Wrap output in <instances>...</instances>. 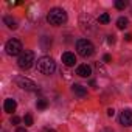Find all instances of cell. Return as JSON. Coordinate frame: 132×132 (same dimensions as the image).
<instances>
[{
    "instance_id": "52a82bcc",
    "label": "cell",
    "mask_w": 132,
    "mask_h": 132,
    "mask_svg": "<svg viewBox=\"0 0 132 132\" xmlns=\"http://www.w3.org/2000/svg\"><path fill=\"white\" fill-rule=\"evenodd\" d=\"M120 123L123 126H132V110L126 109L120 113Z\"/></svg>"
},
{
    "instance_id": "d6986e66",
    "label": "cell",
    "mask_w": 132,
    "mask_h": 132,
    "mask_svg": "<svg viewBox=\"0 0 132 132\" xmlns=\"http://www.w3.org/2000/svg\"><path fill=\"white\" fill-rule=\"evenodd\" d=\"M113 113H115L113 109H107V115H109V117H113Z\"/></svg>"
},
{
    "instance_id": "6da1fadb",
    "label": "cell",
    "mask_w": 132,
    "mask_h": 132,
    "mask_svg": "<svg viewBox=\"0 0 132 132\" xmlns=\"http://www.w3.org/2000/svg\"><path fill=\"white\" fill-rule=\"evenodd\" d=\"M36 69H37V72H40L44 75H51L56 70V62L50 56H42L36 62Z\"/></svg>"
},
{
    "instance_id": "4fadbf2b",
    "label": "cell",
    "mask_w": 132,
    "mask_h": 132,
    "mask_svg": "<svg viewBox=\"0 0 132 132\" xmlns=\"http://www.w3.org/2000/svg\"><path fill=\"white\" fill-rule=\"evenodd\" d=\"M127 23H129V20H127L126 17H120V19L117 20V27H118L120 30H124V28L127 27Z\"/></svg>"
},
{
    "instance_id": "3957f363",
    "label": "cell",
    "mask_w": 132,
    "mask_h": 132,
    "mask_svg": "<svg viewBox=\"0 0 132 132\" xmlns=\"http://www.w3.org/2000/svg\"><path fill=\"white\" fill-rule=\"evenodd\" d=\"M76 50H78V54L82 56V57H89L93 54L95 48H93V44L87 39H79L76 42Z\"/></svg>"
},
{
    "instance_id": "7c38bea8",
    "label": "cell",
    "mask_w": 132,
    "mask_h": 132,
    "mask_svg": "<svg viewBox=\"0 0 132 132\" xmlns=\"http://www.w3.org/2000/svg\"><path fill=\"white\" fill-rule=\"evenodd\" d=\"M3 22L6 23V27H8L10 30H16V28H17V20H16V19H13L11 16H5Z\"/></svg>"
},
{
    "instance_id": "8fae6325",
    "label": "cell",
    "mask_w": 132,
    "mask_h": 132,
    "mask_svg": "<svg viewBox=\"0 0 132 132\" xmlns=\"http://www.w3.org/2000/svg\"><path fill=\"white\" fill-rule=\"evenodd\" d=\"M16 107H17V104H16V101H14L13 98H8V100H5V104H3V109H5V112H8V113H13V112L16 110Z\"/></svg>"
},
{
    "instance_id": "cb8c5ba5",
    "label": "cell",
    "mask_w": 132,
    "mask_h": 132,
    "mask_svg": "<svg viewBox=\"0 0 132 132\" xmlns=\"http://www.w3.org/2000/svg\"><path fill=\"white\" fill-rule=\"evenodd\" d=\"M126 40H132V34H126Z\"/></svg>"
},
{
    "instance_id": "7402d4cb",
    "label": "cell",
    "mask_w": 132,
    "mask_h": 132,
    "mask_svg": "<svg viewBox=\"0 0 132 132\" xmlns=\"http://www.w3.org/2000/svg\"><path fill=\"white\" fill-rule=\"evenodd\" d=\"M44 132H56V130L51 129V127H44Z\"/></svg>"
},
{
    "instance_id": "5bb4252c",
    "label": "cell",
    "mask_w": 132,
    "mask_h": 132,
    "mask_svg": "<svg viewBox=\"0 0 132 132\" xmlns=\"http://www.w3.org/2000/svg\"><path fill=\"white\" fill-rule=\"evenodd\" d=\"M127 6V2H126V0H117V2H115V8L117 10H124Z\"/></svg>"
},
{
    "instance_id": "8992f818",
    "label": "cell",
    "mask_w": 132,
    "mask_h": 132,
    "mask_svg": "<svg viewBox=\"0 0 132 132\" xmlns=\"http://www.w3.org/2000/svg\"><path fill=\"white\" fill-rule=\"evenodd\" d=\"M16 84H17L20 89L28 90V92H36V90L39 89L34 81H31V79H28V78H25V76H17V78H16Z\"/></svg>"
},
{
    "instance_id": "30bf717a",
    "label": "cell",
    "mask_w": 132,
    "mask_h": 132,
    "mask_svg": "<svg viewBox=\"0 0 132 132\" xmlns=\"http://www.w3.org/2000/svg\"><path fill=\"white\" fill-rule=\"evenodd\" d=\"M72 90H73V93H75L76 96H79V98H84V96L87 95L86 87H84V86H81V84H73Z\"/></svg>"
},
{
    "instance_id": "2e32d148",
    "label": "cell",
    "mask_w": 132,
    "mask_h": 132,
    "mask_svg": "<svg viewBox=\"0 0 132 132\" xmlns=\"http://www.w3.org/2000/svg\"><path fill=\"white\" fill-rule=\"evenodd\" d=\"M36 106H37V109H40V110H42V109H47V107H48V101H47V100H37V104H36Z\"/></svg>"
},
{
    "instance_id": "ac0fdd59",
    "label": "cell",
    "mask_w": 132,
    "mask_h": 132,
    "mask_svg": "<svg viewBox=\"0 0 132 132\" xmlns=\"http://www.w3.org/2000/svg\"><path fill=\"white\" fill-rule=\"evenodd\" d=\"M11 123H13V124H19V123H20V118H19V117H13V118H11Z\"/></svg>"
},
{
    "instance_id": "9a60e30c",
    "label": "cell",
    "mask_w": 132,
    "mask_h": 132,
    "mask_svg": "<svg viewBox=\"0 0 132 132\" xmlns=\"http://www.w3.org/2000/svg\"><path fill=\"white\" fill-rule=\"evenodd\" d=\"M98 20H100V23H109V22H110V16H109L107 13H103Z\"/></svg>"
},
{
    "instance_id": "ffe728a7",
    "label": "cell",
    "mask_w": 132,
    "mask_h": 132,
    "mask_svg": "<svg viewBox=\"0 0 132 132\" xmlns=\"http://www.w3.org/2000/svg\"><path fill=\"white\" fill-rule=\"evenodd\" d=\"M110 59H112L110 54H104V61H106V62H110Z\"/></svg>"
},
{
    "instance_id": "7a4b0ae2",
    "label": "cell",
    "mask_w": 132,
    "mask_h": 132,
    "mask_svg": "<svg viewBox=\"0 0 132 132\" xmlns=\"http://www.w3.org/2000/svg\"><path fill=\"white\" fill-rule=\"evenodd\" d=\"M47 20L54 25V27H59L62 23L67 22V13H65L62 8H53L50 10V13L47 14Z\"/></svg>"
},
{
    "instance_id": "e0dca14e",
    "label": "cell",
    "mask_w": 132,
    "mask_h": 132,
    "mask_svg": "<svg viewBox=\"0 0 132 132\" xmlns=\"http://www.w3.org/2000/svg\"><path fill=\"white\" fill-rule=\"evenodd\" d=\"M23 123H25L27 127H28V126H33V117H31L30 113H27V115L23 117Z\"/></svg>"
},
{
    "instance_id": "277c9868",
    "label": "cell",
    "mask_w": 132,
    "mask_h": 132,
    "mask_svg": "<svg viewBox=\"0 0 132 132\" xmlns=\"http://www.w3.org/2000/svg\"><path fill=\"white\" fill-rule=\"evenodd\" d=\"M33 62H34V51H31V50H23L22 54H20L19 59H17L19 67H20V69H25V70L31 67Z\"/></svg>"
},
{
    "instance_id": "9c48e42d",
    "label": "cell",
    "mask_w": 132,
    "mask_h": 132,
    "mask_svg": "<svg viewBox=\"0 0 132 132\" xmlns=\"http://www.w3.org/2000/svg\"><path fill=\"white\" fill-rule=\"evenodd\" d=\"M76 75H79V76H82V78H89V76L92 75V69H90V65H87V64L79 65V67L76 69Z\"/></svg>"
},
{
    "instance_id": "603a6c76",
    "label": "cell",
    "mask_w": 132,
    "mask_h": 132,
    "mask_svg": "<svg viewBox=\"0 0 132 132\" xmlns=\"http://www.w3.org/2000/svg\"><path fill=\"white\" fill-rule=\"evenodd\" d=\"M115 42V36H109V44H113Z\"/></svg>"
},
{
    "instance_id": "ba28073f",
    "label": "cell",
    "mask_w": 132,
    "mask_h": 132,
    "mask_svg": "<svg viewBox=\"0 0 132 132\" xmlns=\"http://www.w3.org/2000/svg\"><path fill=\"white\" fill-rule=\"evenodd\" d=\"M62 62H64V65H67V67H72V65L76 64V56L70 51H65L62 54Z\"/></svg>"
},
{
    "instance_id": "5b68a950",
    "label": "cell",
    "mask_w": 132,
    "mask_h": 132,
    "mask_svg": "<svg viewBox=\"0 0 132 132\" xmlns=\"http://www.w3.org/2000/svg\"><path fill=\"white\" fill-rule=\"evenodd\" d=\"M5 50L10 56H20L23 48H22V42L19 39H10L5 45Z\"/></svg>"
},
{
    "instance_id": "44dd1931",
    "label": "cell",
    "mask_w": 132,
    "mask_h": 132,
    "mask_svg": "<svg viewBox=\"0 0 132 132\" xmlns=\"http://www.w3.org/2000/svg\"><path fill=\"white\" fill-rule=\"evenodd\" d=\"M16 132H27V127H17Z\"/></svg>"
}]
</instances>
